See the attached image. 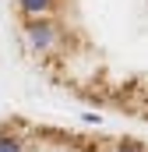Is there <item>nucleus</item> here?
I'll list each match as a JSON object with an SVG mask.
<instances>
[{
	"mask_svg": "<svg viewBox=\"0 0 148 152\" xmlns=\"http://www.w3.org/2000/svg\"><path fill=\"white\" fill-rule=\"evenodd\" d=\"M25 39H28V46L42 57V53H53V50H57V42H60V28L49 25L46 18H32V21L25 25Z\"/></svg>",
	"mask_w": 148,
	"mask_h": 152,
	"instance_id": "nucleus-1",
	"label": "nucleus"
},
{
	"mask_svg": "<svg viewBox=\"0 0 148 152\" xmlns=\"http://www.w3.org/2000/svg\"><path fill=\"white\" fill-rule=\"evenodd\" d=\"M18 7L28 14V18H46L53 11V0H18Z\"/></svg>",
	"mask_w": 148,
	"mask_h": 152,
	"instance_id": "nucleus-2",
	"label": "nucleus"
},
{
	"mask_svg": "<svg viewBox=\"0 0 148 152\" xmlns=\"http://www.w3.org/2000/svg\"><path fill=\"white\" fill-rule=\"evenodd\" d=\"M0 152H25V145L14 134H0Z\"/></svg>",
	"mask_w": 148,
	"mask_h": 152,
	"instance_id": "nucleus-3",
	"label": "nucleus"
},
{
	"mask_svg": "<svg viewBox=\"0 0 148 152\" xmlns=\"http://www.w3.org/2000/svg\"><path fill=\"white\" fill-rule=\"evenodd\" d=\"M113 152H148V145H138V142H123V145H116Z\"/></svg>",
	"mask_w": 148,
	"mask_h": 152,
	"instance_id": "nucleus-4",
	"label": "nucleus"
}]
</instances>
